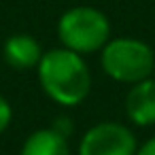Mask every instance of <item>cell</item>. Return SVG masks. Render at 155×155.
<instances>
[{
  "mask_svg": "<svg viewBox=\"0 0 155 155\" xmlns=\"http://www.w3.org/2000/svg\"><path fill=\"white\" fill-rule=\"evenodd\" d=\"M36 72L45 96L60 106H77L91 91V70L83 55L72 49L58 47L45 51Z\"/></svg>",
  "mask_w": 155,
  "mask_h": 155,
  "instance_id": "1",
  "label": "cell"
},
{
  "mask_svg": "<svg viewBox=\"0 0 155 155\" xmlns=\"http://www.w3.org/2000/svg\"><path fill=\"white\" fill-rule=\"evenodd\" d=\"M100 66L108 79L134 85L138 81L153 77L155 51L140 38L132 36L110 38L100 51Z\"/></svg>",
  "mask_w": 155,
  "mask_h": 155,
  "instance_id": "2",
  "label": "cell"
},
{
  "mask_svg": "<svg viewBox=\"0 0 155 155\" xmlns=\"http://www.w3.org/2000/svg\"><path fill=\"white\" fill-rule=\"evenodd\" d=\"M58 38L81 55L96 53L110 41V21L96 7H72L58 19Z\"/></svg>",
  "mask_w": 155,
  "mask_h": 155,
  "instance_id": "3",
  "label": "cell"
},
{
  "mask_svg": "<svg viewBox=\"0 0 155 155\" xmlns=\"http://www.w3.org/2000/svg\"><path fill=\"white\" fill-rule=\"evenodd\" d=\"M136 151L138 140L127 125L100 121L83 134L77 155H136Z\"/></svg>",
  "mask_w": 155,
  "mask_h": 155,
  "instance_id": "4",
  "label": "cell"
},
{
  "mask_svg": "<svg viewBox=\"0 0 155 155\" xmlns=\"http://www.w3.org/2000/svg\"><path fill=\"white\" fill-rule=\"evenodd\" d=\"M125 117L138 127L155 125V77L130 85V91L123 100Z\"/></svg>",
  "mask_w": 155,
  "mask_h": 155,
  "instance_id": "5",
  "label": "cell"
},
{
  "mask_svg": "<svg viewBox=\"0 0 155 155\" xmlns=\"http://www.w3.org/2000/svg\"><path fill=\"white\" fill-rule=\"evenodd\" d=\"M43 47L38 41L30 34H13L2 45V58L5 62L15 70H28L36 68L43 58Z\"/></svg>",
  "mask_w": 155,
  "mask_h": 155,
  "instance_id": "6",
  "label": "cell"
},
{
  "mask_svg": "<svg viewBox=\"0 0 155 155\" xmlns=\"http://www.w3.org/2000/svg\"><path fill=\"white\" fill-rule=\"evenodd\" d=\"M19 155H70L68 138L53 127L36 130L24 140Z\"/></svg>",
  "mask_w": 155,
  "mask_h": 155,
  "instance_id": "7",
  "label": "cell"
},
{
  "mask_svg": "<svg viewBox=\"0 0 155 155\" xmlns=\"http://www.w3.org/2000/svg\"><path fill=\"white\" fill-rule=\"evenodd\" d=\"M13 121V108L5 96H0V134H5Z\"/></svg>",
  "mask_w": 155,
  "mask_h": 155,
  "instance_id": "8",
  "label": "cell"
},
{
  "mask_svg": "<svg viewBox=\"0 0 155 155\" xmlns=\"http://www.w3.org/2000/svg\"><path fill=\"white\" fill-rule=\"evenodd\" d=\"M55 132H60L62 136H70L72 134V130H74V123H72V119L70 117H66V115H60V117H55V121H53V125H51Z\"/></svg>",
  "mask_w": 155,
  "mask_h": 155,
  "instance_id": "9",
  "label": "cell"
},
{
  "mask_svg": "<svg viewBox=\"0 0 155 155\" xmlns=\"http://www.w3.org/2000/svg\"><path fill=\"white\" fill-rule=\"evenodd\" d=\"M136 155H155V136H151L149 140H144V142L138 147Z\"/></svg>",
  "mask_w": 155,
  "mask_h": 155,
  "instance_id": "10",
  "label": "cell"
},
{
  "mask_svg": "<svg viewBox=\"0 0 155 155\" xmlns=\"http://www.w3.org/2000/svg\"><path fill=\"white\" fill-rule=\"evenodd\" d=\"M153 77H155V68H153Z\"/></svg>",
  "mask_w": 155,
  "mask_h": 155,
  "instance_id": "11",
  "label": "cell"
}]
</instances>
